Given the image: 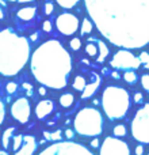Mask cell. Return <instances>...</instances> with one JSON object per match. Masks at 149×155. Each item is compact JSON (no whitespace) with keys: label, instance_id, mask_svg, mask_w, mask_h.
<instances>
[{"label":"cell","instance_id":"44dd1931","mask_svg":"<svg viewBox=\"0 0 149 155\" xmlns=\"http://www.w3.org/2000/svg\"><path fill=\"white\" fill-rule=\"evenodd\" d=\"M123 80L128 84H136L138 80V75L136 74V70H126L123 72Z\"/></svg>","mask_w":149,"mask_h":155},{"label":"cell","instance_id":"3957f363","mask_svg":"<svg viewBox=\"0 0 149 155\" xmlns=\"http://www.w3.org/2000/svg\"><path fill=\"white\" fill-rule=\"evenodd\" d=\"M0 46H2V65H0L2 75L14 76L19 74L29 61V41L24 37L18 35L12 29H3L0 33Z\"/></svg>","mask_w":149,"mask_h":155},{"label":"cell","instance_id":"1f68e13d","mask_svg":"<svg viewBox=\"0 0 149 155\" xmlns=\"http://www.w3.org/2000/svg\"><path fill=\"white\" fill-rule=\"evenodd\" d=\"M138 57H140V60H141L142 64H148L149 63V53H147V52H141Z\"/></svg>","mask_w":149,"mask_h":155},{"label":"cell","instance_id":"4fadbf2b","mask_svg":"<svg viewBox=\"0 0 149 155\" xmlns=\"http://www.w3.org/2000/svg\"><path fill=\"white\" fill-rule=\"evenodd\" d=\"M102 83V78L98 75L96 72L91 71L90 72V80L87 83V87L84 88V91L81 93V99H87V98H91L94 94L98 91L99 86Z\"/></svg>","mask_w":149,"mask_h":155},{"label":"cell","instance_id":"8992f818","mask_svg":"<svg viewBox=\"0 0 149 155\" xmlns=\"http://www.w3.org/2000/svg\"><path fill=\"white\" fill-rule=\"evenodd\" d=\"M132 135L137 142L149 144V104L141 106L136 112L132 121Z\"/></svg>","mask_w":149,"mask_h":155},{"label":"cell","instance_id":"ba28073f","mask_svg":"<svg viewBox=\"0 0 149 155\" xmlns=\"http://www.w3.org/2000/svg\"><path fill=\"white\" fill-rule=\"evenodd\" d=\"M40 155H94L83 144L73 142H60L54 143L49 148H45Z\"/></svg>","mask_w":149,"mask_h":155},{"label":"cell","instance_id":"7c38bea8","mask_svg":"<svg viewBox=\"0 0 149 155\" xmlns=\"http://www.w3.org/2000/svg\"><path fill=\"white\" fill-rule=\"evenodd\" d=\"M56 27L62 35H73L79 29V19L71 12H62L56 18Z\"/></svg>","mask_w":149,"mask_h":155},{"label":"cell","instance_id":"ffe728a7","mask_svg":"<svg viewBox=\"0 0 149 155\" xmlns=\"http://www.w3.org/2000/svg\"><path fill=\"white\" fill-rule=\"evenodd\" d=\"M14 135H15V127H11V128H7L4 131V134H3V139H2V146L3 148H8V146H10V142L11 139L14 137Z\"/></svg>","mask_w":149,"mask_h":155},{"label":"cell","instance_id":"836d02e7","mask_svg":"<svg viewBox=\"0 0 149 155\" xmlns=\"http://www.w3.org/2000/svg\"><path fill=\"white\" fill-rule=\"evenodd\" d=\"M99 146H100V140H99V137H98V136L94 137V139L91 140V143H90V147H92V148H98Z\"/></svg>","mask_w":149,"mask_h":155},{"label":"cell","instance_id":"8fae6325","mask_svg":"<svg viewBox=\"0 0 149 155\" xmlns=\"http://www.w3.org/2000/svg\"><path fill=\"white\" fill-rule=\"evenodd\" d=\"M11 114L14 120H16L18 123H29L30 116H31V106H30L29 99L24 97H19L18 99H15L11 105Z\"/></svg>","mask_w":149,"mask_h":155},{"label":"cell","instance_id":"7bdbcfd3","mask_svg":"<svg viewBox=\"0 0 149 155\" xmlns=\"http://www.w3.org/2000/svg\"><path fill=\"white\" fill-rule=\"evenodd\" d=\"M144 65H145V67H144L145 70H149V63H148V64H144Z\"/></svg>","mask_w":149,"mask_h":155},{"label":"cell","instance_id":"484cf974","mask_svg":"<svg viewBox=\"0 0 149 155\" xmlns=\"http://www.w3.org/2000/svg\"><path fill=\"white\" fill-rule=\"evenodd\" d=\"M16 90H18V84H16L15 82H8L7 84H5V91H7L8 94L16 93Z\"/></svg>","mask_w":149,"mask_h":155},{"label":"cell","instance_id":"ab89813d","mask_svg":"<svg viewBox=\"0 0 149 155\" xmlns=\"http://www.w3.org/2000/svg\"><path fill=\"white\" fill-rule=\"evenodd\" d=\"M7 2H18V3H30L34 0H7Z\"/></svg>","mask_w":149,"mask_h":155},{"label":"cell","instance_id":"e575fe53","mask_svg":"<svg viewBox=\"0 0 149 155\" xmlns=\"http://www.w3.org/2000/svg\"><path fill=\"white\" fill-rule=\"evenodd\" d=\"M23 88H24V90L27 88V95H29V97L33 95V87H31V84H30V83H23Z\"/></svg>","mask_w":149,"mask_h":155},{"label":"cell","instance_id":"5b68a950","mask_svg":"<svg viewBox=\"0 0 149 155\" xmlns=\"http://www.w3.org/2000/svg\"><path fill=\"white\" fill-rule=\"evenodd\" d=\"M103 116L96 107H83L73 120L74 131L84 137H96L103 131Z\"/></svg>","mask_w":149,"mask_h":155},{"label":"cell","instance_id":"60d3db41","mask_svg":"<svg viewBox=\"0 0 149 155\" xmlns=\"http://www.w3.org/2000/svg\"><path fill=\"white\" fill-rule=\"evenodd\" d=\"M38 38H40V34H38V33H34V34H31V41H37Z\"/></svg>","mask_w":149,"mask_h":155},{"label":"cell","instance_id":"b9f144b4","mask_svg":"<svg viewBox=\"0 0 149 155\" xmlns=\"http://www.w3.org/2000/svg\"><path fill=\"white\" fill-rule=\"evenodd\" d=\"M43 136H45V139H46V140H50V132L45 131V132H43Z\"/></svg>","mask_w":149,"mask_h":155},{"label":"cell","instance_id":"f35d334b","mask_svg":"<svg viewBox=\"0 0 149 155\" xmlns=\"http://www.w3.org/2000/svg\"><path fill=\"white\" fill-rule=\"evenodd\" d=\"M111 78H114V79H119V74H118L117 72V71H113V72H111Z\"/></svg>","mask_w":149,"mask_h":155},{"label":"cell","instance_id":"4316f807","mask_svg":"<svg viewBox=\"0 0 149 155\" xmlns=\"http://www.w3.org/2000/svg\"><path fill=\"white\" fill-rule=\"evenodd\" d=\"M141 86L145 91L149 93V74H144V75L141 76Z\"/></svg>","mask_w":149,"mask_h":155},{"label":"cell","instance_id":"9a60e30c","mask_svg":"<svg viewBox=\"0 0 149 155\" xmlns=\"http://www.w3.org/2000/svg\"><path fill=\"white\" fill-rule=\"evenodd\" d=\"M35 14H37V8L35 7H23L18 11L16 16H18L19 21L30 22L35 18Z\"/></svg>","mask_w":149,"mask_h":155},{"label":"cell","instance_id":"8d00e7d4","mask_svg":"<svg viewBox=\"0 0 149 155\" xmlns=\"http://www.w3.org/2000/svg\"><path fill=\"white\" fill-rule=\"evenodd\" d=\"M64 135H65V136H67L69 140L73 139V131H72V129H67V131L64 132Z\"/></svg>","mask_w":149,"mask_h":155},{"label":"cell","instance_id":"ee69618b","mask_svg":"<svg viewBox=\"0 0 149 155\" xmlns=\"http://www.w3.org/2000/svg\"><path fill=\"white\" fill-rule=\"evenodd\" d=\"M148 155H149V151H148Z\"/></svg>","mask_w":149,"mask_h":155},{"label":"cell","instance_id":"2e32d148","mask_svg":"<svg viewBox=\"0 0 149 155\" xmlns=\"http://www.w3.org/2000/svg\"><path fill=\"white\" fill-rule=\"evenodd\" d=\"M87 41H88V44L85 45V53L88 54L90 57H92V59H98V56H99V45H98V42L95 41V38L94 37H90V38H87Z\"/></svg>","mask_w":149,"mask_h":155},{"label":"cell","instance_id":"f1b7e54d","mask_svg":"<svg viewBox=\"0 0 149 155\" xmlns=\"http://www.w3.org/2000/svg\"><path fill=\"white\" fill-rule=\"evenodd\" d=\"M62 139V132L60 131H54V132H50V140H54V142H60Z\"/></svg>","mask_w":149,"mask_h":155},{"label":"cell","instance_id":"7a4b0ae2","mask_svg":"<svg viewBox=\"0 0 149 155\" xmlns=\"http://www.w3.org/2000/svg\"><path fill=\"white\" fill-rule=\"evenodd\" d=\"M31 72L42 86L61 90L68 84L72 71V57L57 40L40 45L31 56Z\"/></svg>","mask_w":149,"mask_h":155},{"label":"cell","instance_id":"74e56055","mask_svg":"<svg viewBox=\"0 0 149 155\" xmlns=\"http://www.w3.org/2000/svg\"><path fill=\"white\" fill-rule=\"evenodd\" d=\"M38 93H40V95H46V86H42V87H40V90H38Z\"/></svg>","mask_w":149,"mask_h":155},{"label":"cell","instance_id":"9c48e42d","mask_svg":"<svg viewBox=\"0 0 149 155\" xmlns=\"http://www.w3.org/2000/svg\"><path fill=\"white\" fill-rule=\"evenodd\" d=\"M14 155H33L37 150V140L33 135H14Z\"/></svg>","mask_w":149,"mask_h":155},{"label":"cell","instance_id":"277c9868","mask_svg":"<svg viewBox=\"0 0 149 155\" xmlns=\"http://www.w3.org/2000/svg\"><path fill=\"white\" fill-rule=\"evenodd\" d=\"M130 94L119 86H107L102 93V109L110 120H119L130 109Z\"/></svg>","mask_w":149,"mask_h":155},{"label":"cell","instance_id":"d590c367","mask_svg":"<svg viewBox=\"0 0 149 155\" xmlns=\"http://www.w3.org/2000/svg\"><path fill=\"white\" fill-rule=\"evenodd\" d=\"M134 153H136V155H142L144 154V146H142V143L137 146L136 150H134Z\"/></svg>","mask_w":149,"mask_h":155},{"label":"cell","instance_id":"52a82bcc","mask_svg":"<svg viewBox=\"0 0 149 155\" xmlns=\"http://www.w3.org/2000/svg\"><path fill=\"white\" fill-rule=\"evenodd\" d=\"M141 60L140 57L134 56L129 49H119L113 54L111 60H110V65L114 70H138L141 65Z\"/></svg>","mask_w":149,"mask_h":155},{"label":"cell","instance_id":"30bf717a","mask_svg":"<svg viewBox=\"0 0 149 155\" xmlns=\"http://www.w3.org/2000/svg\"><path fill=\"white\" fill-rule=\"evenodd\" d=\"M100 155H130L129 144L117 136H107L100 147Z\"/></svg>","mask_w":149,"mask_h":155},{"label":"cell","instance_id":"d4e9b609","mask_svg":"<svg viewBox=\"0 0 149 155\" xmlns=\"http://www.w3.org/2000/svg\"><path fill=\"white\" fill-rule=\"evenodd\" d=\"M81 45H83V42L79 37H74L69 41V48L72 49V51H79V49H81Z\"/></svg>","mask_w":149,"mask_h":155},{"label":"cell","instance_id":"6da1fadb","mask_svg":"<svg viewBox=\"0 0 149 155\" xmlns=\"http://www.w3.org/2000/svg\"><path fill=\"white\" fill-rule=\"evenodd\" d=\"M91 21L113 45L140 49L149 44V0H84Z\"/></svg>","mask_w":149,"mask_h":155},{"label":"cell","instance_id":"d6a6232c","mask_svg":"<svg viewBox=\"0 0 149 155\" xmlns=\"http://www.w3.org/2000/svg\"><path fill=\"white\" fill-rule=\"evenodd\" d=\"M42 30L45 33H50L52 31V22L50 21H45L42 23Z\"/></svg>","mask_w":149,"mask_h":155},{"label":"cell","instance_id":"ac0fdd59","mask_svg":"<svg viewBox=\"0 0 149 155\" xmlns=\"http://www.w3.org/2000/svg\"><path fill=\"white\" fill-rule=\"evenodd\" d=\"M87 83H88V80L85 79V76L77 75V76L73 79V82H72V87H73V90L83 93V91H84V88L87 87Z\"/></svg>","mask_w":149,"mask_h":155},{"label":"cell","instance_id":"603a6c76","mask_svg":"<svg viewBox=\"0 0 149 155\" xmlns=\"http://www.w3.org/2000/svg\"><path fill=\"white\" fill-rule=\"evenodd\" d=\"M126 134H128V129H126V127L123 124H117L113 128V135L117 137H123V136H126Z\"/></svg>","mask_w":149,"mask_h":155},{"label":"cell","instance_id":"83f0119b","mask_svg":"<svg viewBox=\"0 0 149 155\" xmlns=\"http://www.w3.org/2000/svg\"><path fill=\"white\" fill-rule=\"evenodd\" d=\"M53 11H54V5H53V3H50V2H48L45 5H43V12H45V15H52L53 14Z\"/></svg>","mask_w":149,"mask_h":155},{"label":"cell","instance_id":"5bb4252c","mask_svg":"<svg viewBox=\"0 0 149 155\" xmlns=\"http://www.w3.org/2000/svg\"><path fill=\"white\" fill-rule=\"evenodd\" d=\"M53 112H54V102L52 99H42L35 106V116L40 120H45Z\"/></svg>","mask_w":149,"mask_h":155},{"label":"cell","instance_id":"e0dca14e","mask_svg":"<svg viewBox=\"0 0 149 155\" xmlns=\"http://www.w3.org/2000/svg\"><path fill=\"white\" fill-rule=\"evenodd\" d=\"M94 38H95V37H94ZM95 41L98 42V45H99V56H98V59H96V61L103 63L104 60L107 59V56H109L110 51H109V48H107V45L102 40H99V38H95Z\"/></svg>","mask_w":149,"mask_h":155},{"label":"cell","instance_id":"4dcf8cb0","mask_svg":"<svg viewBox=\"0 0 149 155\" xmlns=\"http://www.w3.org/2000/svg\"><path fill=\"white\" fill-rule=\"evenodd\" d=\"M133 99H134V104H142V99H144V97H142V94L140 93V91H136L133 95Z\"/></svg>","mask_w":149,"mask_h":155},{"label":"cell","instance_id":"7402d4cb","mask_svg":"<svg viewBox=\"0 0 149 155\" xmlns=\"http://www.w3.org/2000/svg\"><path fill=\"white\" fill-rule=\"evenodd\" d=\"M94 26H92V22L90 21L88 18H84L81 22V27H80V34L81 35H87L92 31Z\"/></svg>","mask_w":149,"mask_h":155},{"label":"cell","instance_id":"d6986e66","mask_svg":"<svg viewBox=\"0 0 149 155\" xmlns=\"http://www.w3.org/2000/svg\"><path fill=\"white\" fill-rule=\"evenodd\" d=\"M59 102H60V105H61L62 107L69 109V107L74 104V95L73 94H71V93H65V94H62V95L60 97Z\"/></svg>","mask_w":149,"mask_h":155},{"label":"cell","instance_id":"cb8c5ba5","mask_svg":"<svg viewBox=\"0 0 149 155\" xmlns=\"http://www.w3.org/2000/svg\"><path fill=\"white\" fill-rule=\"evenodd\" d=\"M56 2L62 8H73L80 0H56Z\"/></svg>","mask_w":149,"mask_h":155},{"label":"cell","instance_id":"f546056e","mask_svg":"<svg viewBox=\"0 0 149 155\" xmlns=\"http://www.w3.org/2000/svg\"><path fill=\"white\" fill-rule=\"evenodd\" d=\"M0 124L4 123V118H5V106H4V102H0Z\"/></svg>","mask_w":149,"mask_h":155}]
</instances>
